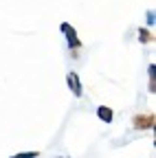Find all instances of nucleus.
<instances>
[{
  "mask_svg": "<svg viewBox=\"0 0 156 158\" xmlns=\"http://www.w3.org/2000/svg\"><path fill=\"white\" fill-rule=\"evenodd\" d=\"M97 116H99L103 123H112L114 112H112V108H108V106H99V108H97Z\"/></svg>",
  "mask_w": 156,
  "mask_h": 158,
  "instance_id": "obj_4",
  "label": "nucleus"
},
{
  "mask_svg": "<svg viewBox=\"0 0 156 158\" xmlns=\"http://www.w3.org/2000/svg\"><path fill=\"white\" fill-rule=\"evenodd\" d=\"M139 37H141V42H143V44H150V42H154V33H150L145 27H141V29H139Z\"/></svg>",
  "mask_w": 156,
  "mask_h": 158,
  "instance_id": "obj_5",
  "label": "nucleus"
},
{
  "mask_svg": "<svg viewBox=\"0 0 156 158\" xmlns=\"http://www.w3.org/2000/svg\"><path fill=\"white\" fill-rule=\"evenodd\" d=\"M132 123H134L136 130H154L156 116H154V112H143V114H136L132 118Z\"/></svg>",
  "mask_w": 156,
  "mask_h": 158,
  "instance_id": "obj_2",
  "label": "nucleus"
},
{
  "mask_svg": "<svg viewBox=\"0 0 156 158\" xmlns=\"http://www.w3.org/2000/svg\"><path fill=\"white\" fill-rule=\"evenodd\" d=\"M11 158H20V156H11Z\"/></svg>",
  "mask_w": 156,
  "mask_h": 158,
  "instance_id": "obj_7",
  "label": "nucleus"
},
{
  "mask_svg": "<svg viewBox=\"0 0 156 158\" xmlns=\"http://www.w3.org/2000/svg\"><path fill=\"white\" fill-rule=\"evenodd\" d=\"M20 158H35L37 156V152H22V154H18Z\"/></svg>",
  "mask_w": 156,
  "mask_h": 158,
  "instance_id": "obj_6",
  "label": "nucleus"
},
{
  "mask_svg": "<svg viewBox=\"0 0 156 158\" xmlns=\"http://www.w3.org/2000/svg\"><path fill=\"white\" fill-rule=\"evenodd\" d=\"M60 31H62V33L66 35V40H68V48H70L73 53H77V48L82 46V42H79V37H77L75 27L68 24V22H62V24H60Z\"/></svg>",
  "mask_w": 156,
  "mask_h": 158,
  "instance_id": "obj_1",
  "label": "nucleus"
},
{
  "mask_svg": "<svg viewBox=\"0 0 156 158\" xmlns=\"http://www.w3.org/2000/svg\"><path fill=\"white\" fill-rule=\"evenodd\" d=\"M66 84H68V88L73 90V94H75V97H82V94H84L82 77L77 75V73H68V77H66Z\"/></svg>",
  "mask_w": 156,
  "mask_h": 158,
  "instance_id": "obj_3",
  "label": "nucleus"
}]
</instances>
